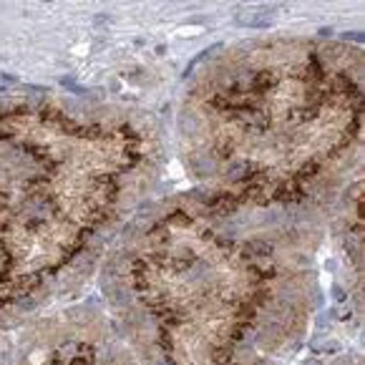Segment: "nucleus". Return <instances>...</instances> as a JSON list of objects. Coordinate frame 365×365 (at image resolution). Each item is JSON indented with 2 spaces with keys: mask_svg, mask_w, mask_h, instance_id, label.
I'll list each match as a JSON object with an SVG mask.
<instances>
[{
  "mask_svg": "<svg viewBox=\"0 0 365 365\" xmlns=\"http://www.w3.org/2000/svg\"><path fill=\"white\" fill-rule=\"evenodd\" d=\"M277 21V8L272 6H255V8H242L235 13V23L247 28H264L272 26Z\"/></svg>",
  "mask_w": 365,
  "mask_h": 365,
  "instance_id": "f257e3e1",
  "label": "nucleus"
},
{
  "mask_svg": "<svg viewBox=\"0 0 365 365\" xmlns=\"http://www.w3.org/2000/svg\"><path fill=\"white\" fill-rule=\"evenodd\" d=\"M343 38H353V41H363V33H343Z\"/></svg>",
  "mask_w": 365,
  "mask_h": 365,
  "instance_id": "f03ea898",
  "label": "nucleus"
}]
</instances>
